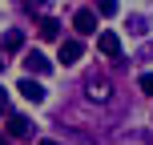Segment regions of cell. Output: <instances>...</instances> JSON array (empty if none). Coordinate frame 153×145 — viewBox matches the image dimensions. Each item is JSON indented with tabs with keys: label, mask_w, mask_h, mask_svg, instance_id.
<instances>
[{
	"label": "cell",
	"mask_w": 153,
	"mask_h": 145,
	"mask_svg": "<svg viewBox=\"0 0 153 145\" xmlns=\"http://www.w3.org/2000/svg\"><path fill=\"white\" fill-rule=\"evenodd\" d=\"M40 145H61V141H53V137H45V141H40Z\"/></svg>",
	"instance_id": "4fadbf2b"
},
{
	"label": "cell",
	"mask_w": 153,
	"mask_h": 145,
	"mask_svg": "<svg viewBox=\"0 0 153 145\" xmlns=\"http://www.w3.org/2000/svg\"><path fill=\"white\" fill-rule=\"evenodd\" d=\"M85 93H89V101H101V105H105V101L113 97V89H109V77H97V73H93L89 81H85Z\"/></svg>",
	"instance_id": "6da1fadb"
},
{
	"label": "cell",
	"mask_w": 153,
	"mask_h": 145,
	"mask_svg": "<svg viewBox=\"0 0 153 145\" xmlns=\"http://www.w3.org/2000/svg\"><path fill=\"white\" fill-rule=\"evenodd\" d=\"M0 113H8V89H0Z\"/></svg>",
	"instance_id": "7c38bea8"
},
{
	"label": "cell",
	"mask_w": 153,
	"mask_h": 145,
	"mask_svg": "<svg viewBox=\"0 0 153 145\" xmlns=\"http://www.w3.org/2000/svg\"><path fill=\"white\" fill-rule=\"evenodd\" d=\"M28 133H32V121H28V117H8V137L24 141Z\"/></svg>",
	"instance_id": "52a82bcc"
},
{
	"label": "cell",
	"mask_w": 153,
	"mask_h": 145,
	"mask_svg": "<svg viewBox=\"0 0 153 145\" xmlns=\"http://www.w3.org/2000/svg\"><path fill=\"white\" fill-rule=\"evenodd\" d=\"M0 48H4V53H20V48H24V32L20 28H8L4 40H0Z\"/></svg>",
	"instance_id": "9c48e42d"
},
{
	"label": "cell",
	"mask_w": 153,
	"mask_h": 145,
	"mask_svg": "<svg viewBox=\"0 0 153 145\" xmlns=\"http://www.w3.org/2000/svg\"><path fill=\"white\" fill-rule=\"evenodd\" d=\"M97 48H101V57L117 61V57H121V36H117V32H97Z\"/></svg>",
	"instance_id": "7a4b0ae2"
},
{
	"label": "cell",
	"mask_w": 153,
	"mask_h": 145,
	"mask_svg": "<svg viewBox=\"0 0 153 145\" xmlns=\"http://www.w3.org/2000/svg\"><path fill=\"white\" fill-rule=\"evenodd\" d=\"M97 12L101 16H113L117 12V0H97Z\"/></svg>",
	"instance_id": "30bf717a"
},
{
	"label": "cell",
	"mask_w": 153,
	"mask_h": 145,
	"mask_svg": "<svg viewBox=\"0 0 153 145\" xmlns=\"http://www.w3.org/2000/svg\"><path fill=\"white\" fill-rule=\"evenodd\" d=\"M16 93H20L24 101H32V105H40V101L48 97V93H45V85H36V81H32V77H24V81L16 85Z\"/></svg>",
	"instance_id": "3957f363"
},
{
	"label": "cell",
	"mask_w": 153,
	"mask_h": 145,
	"mask_svg": "<svg viewBox=\"0 0 153 145\" xmlns=\"http://www.w3.org/2000/svg\"><path fill=\"white\" fill-rule=\"evenodd\" d=\"M0 69H4V61H0Z\"/></svg>",
	"instance_id": "5bb4252c"
},
{
	"label": "cell",
	"mask_w": 153,
	"mask_h": 145,
	"mask_svg": "<svg viewBox=\"0 0 153 145\" xmlns=\"http://www.w3.org/2000/svg\"><path fill=\"white\" fill-rule=\"evenodd\" d=\"M81 53H85V45L76 36H69V40H61V53H56V61H65V65H76L81 61Z\"/></svg>",
	"instance_id": "5b68a950"
},
{
	"label": "cell",
	"mask_w": 153,
	"mask_h": 145,
	"mask_svg": "<svg viewBox=\"0 0 153 145\" xmlns=\"http://www.w3.org/2000/svg\"><path fill=\"white\" fill-rule=\"evenodd\" d=\"M137 85H141V89H145L149 97H153V73H141V81H137Z\"/></svg>",
	"instance_id": "8fae6325"
},
{
	"label": "cell",
	"mask_w": 153,
	"mask_h": 145,
	"mask_svg": "<svg viewBox=\"0 0 153 145\" xmlns=\"http://www.w3.org/2000/svg\"><path fill=\"white\" fill-rule=\"evenodd\" d=\"M24 69H28V73H48V69H53V61H48L45 53L32 48V53H24Z\"/></svg>",
	"instance_id": "8992f818"
},
{
	"label": "cell",
	"mask_w": 153,
	"mask_h": 145,
	"mask_svg": "<svg viewBox=\"0 0 153 145\" xmlns=\"http://www.w3.org/2000/svg\"><path fill=\"white\" fill-rule=\"evenodd\" d=\"M40 40H61V20H53V16H45V20L36 24Z\"/></svg>",
	"instance_id": "ba28073f"
},
{
	"label": "cell",
	"mask_w": 153,
	"mask_h": 145,
	"mask_svg": "<svg viewBox=\"0 0 153 145\" xmlns=\"http://www.w3.org/2000/svg\"><path fill=\"white\" fill-rule=\"evenodd\" d=\"M73 28L81 32V36H93V32H97V12H93V8H81V12L73 16Z\"/></svg>",
	"instance_id": "277c9868"
}]
</instances>
